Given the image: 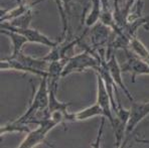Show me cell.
<instances>
[{
    "mask_svg": "<svg viewBox=\"0 0 149 148\" xmlns=\"http://www.w3.org/2000/svg\"><path fill=\"white\" fill-rule=\"evenodd\" d=\"M29 123H36L38 125V127L36 129L30 130L29 132H27V135L24 138V140L18 145L19 148H33L36 147L37 145H39L40 143H42L45 141L47 135L49 134V131H52L56 125H58V123L56 120L52 118L49 116V114L47 111V115L43 117L42 119H30L27 121L26 124Z\"/></svg>",
    "mask_w": 149,
    "mask_h": 148,
    "instance_id": "obj_1",
    "label": "cell"
},
{
    "mask_svg": "<svg viewBox=\"0 0 149 148\" xmlns=\"http://www.w3.org/2000/svg\"><path fill=\"white\" fill-rule=\"evenodd\" d=\"M101 63L102 60L99 56H96V53H93L91 51H85L82 54L68 58L65 66L63 67L62 77H67L72 73L84 72L87 69H94L95 71H98Z\"/></svg>",
    "mask_w": 149,
    "mask_h": 148,
    "instance_id": "obj_2",
    "label": "cell"
},
{
    "mask_svg": "<svg viewBox=\"0 0 149 148\" xmlns=\"http://www.w3.org/2000/svg\"><path fill=\"white\" fill-rule=\"evenodd\" d=\"M49 85H47V76H45V77L41 78V81L39 83V86L33 96V99H32L29 107L24 112V114L21 115L18 119H16V121L26 124L27 121L32 119V117L37 112H39V111H41V112L47 111V108H49Z\"/></svg>",
    "mask_w": 149,
    "mask_h": 148,
    "instance_id": "obj_3",
    "label": "cell"
},
{
    "mask_svg": "<svg viewBox=\"0 0 149 148\" xmlns=\"http://www.w3.org/2000/svg\"><path fill=\"white\" fill-rule=\"evenodd\" d=\"M127 60L121 66L122 73H130L132 75V82L135 83L136 78L141 75H149V64L138 56L134 51H129L125 49Z\"/></svg>",
    "mask_w": 149,
    "mask_h": 148,
    "instance_id": "obj_4",
    "label": "cell"
},
{
    "mask_svg": "<svg viewBox=\"0 0 149 148\" xmlns=\"http://www.w3.org/2000/svg\"><path fill=\"white\" fill-rule=\"evenodd\" d=\"M129 114H130V109H125L121 105L119 106L117 112L114 113V121L111 123V126L113 128V133L115 136L116 147L123 146V140L126 137V127Z\"/></svg>",
    "mask_w": 149,
    "mask_h": 148,
    "instance_id": "obj_5",
    "label": "cell"
},
{
    "mask_svg": "<svg viewBox=\"0 0 149 148\" xmlns=\"http://www.w3.org/2000/svg\"><path fill=\"white\" fill-rule=\"evenodd\" d=\"M1 28L2 29H7V30H12V31H16L21 33L22 35H24L27 40L28 42H32V43H39V44L45 45V47H49L50 49L56 47L58 44L56 41L50 40L49 38H47V35H45L43 33H41L40 31L33 28H16L10 26L7 22H1Z\"/></svg>",
    "mask_w": 149,
    "mask_h": 148,
    "instance_id": "obj_6",
    "label": "cell"
},
{
    "mask_svg": "<svg viewBox=\"0 0 149 148\" xmlns=\"http://www.w3.org/2000/svg\"><path fill=\"white\" fill-rule=\"evenodd\" d=\"M92 42H93L94 49H96V54L101 58V60H104L105 49L108 41H110V30L107 25L103 24L102 22L100 24L96 25L92 30Z\"/></svg>",
    "mask_w": 149,
    "mask_h": 148,
    "instance_id": "obj_7",
    "label": "cell"
},
{
    "mask_svg": "<svg viewBox=\"0 0 149 148\" xmlns=\"http://www.w3.org/2000/svg\"><path fill=\"white\" fill-rule=\"evenodd\" d=\"M98 80V96H97V103L101 106L103 110V117L108 119L109 122L112 123L114 121V114L112 110V102L111 98L108 94V91L106 89V85L101 77L100 74L96 73Z\"/></svg>",
    "mask_w": 149,
    "mask_h": 148,
    "instance_id": "obj_8",
    "label": "cell"
},
{
    "mask_svg": "<svg viewBox=\"0 0 149 148\" xmlns=\"http://www.w3.org/2000/svg\"><path fill=\"white\" fill-rule=\"evenodd\" d=\"M149 115V102L145 103H138V102H132V106L130 108V114L127 122L126 127V135L131 134L135 127L140 123L144 118Z\"/></svg>",
    "mask_w": 149,
    "mask_h": 148,
    "instance_id": "obj_9",
    "label": "cell"
},
{
    "mask_svg": "<svg viewBox=\"0 0 149 148\" xmlns=\"http://www.w3.org/2000/svg\"><path fill=\"white\" fill-rule=\"evenodd\" d=\"M0 69L1 71H5V69H13V71L17 72H22V73H27V74H32V75L39 76L40 78L47 76V71H42V69H37L30 67L26 65L22 64L21 62H19L16 58H3L0 62Z\"/></svg>",
    "mask_w": 149,
    "mask_h": 148,
    "instance_id": "obj_10",
    "label": "cell"
},
{
    "mask_svg": "<svg viewBox=\"0 0 149 148\" xmlns=\"http://www.w3.org/2000/svg\"><path fill=\"white\" fill-rule=\"evenodd\" d=\"M107 65H108L111 77L113 78L116 86L119 87V88L123 91V93L126 95V97L128 98L131 102H134V98H133L132 94L129 92V90L126 88L123 80H122V69H121V67H120L119 63H118L117 58H116L115 54H111L110 58L107 60Z\"/></svg>",
    "mask_w": 149,
    "mask_h": 148,
    "instance_id": "obj_11",
    "label": "cell"
},
{
    "mask_svg": "<svg viewBox=\"0 0 149 148\" xmlns=\"http://www.w3.org/2000/svg\"><path fill=\"white\" fill-rule=\"evenodd\" d=\"M68 58L49 62V67H47V76L49 90H52L54 92L58 91V80H60V78H62L63 67L65 66V63H67Z\"/></svg>",
    "mask_w": 149,
    "mask_h": 148,
    "instance_id": "obj_12",
    "label": "cell"
},
{
    "mask_svg": "<svg viewBox=\"0 0 149 148\" xmlns=\"http://www.w3.org/2000/svg\"><path fill=\"white\" fill-rule=\"evenodd\" d=\"M38 2L40 1H36L32 4H26L24 3V1H21V2H18V5L16 7L12 8L10 10H4L2 9L1 10V15H0V22H4V21H10L14 18H17V17L21 16L24 13L28 11V10L32 9L36 4H37Z\"/></svg>",
    "mask_w": 149,
    "mask_h": 148,
    "instance_id": "obj_13",
    "label": "cell"
},
{
    "mask_svg": "<svg viewBox=\"0 0 149 148\" xmlns=\"http://www.w3.org/2000/svg\"><path fill=\"white\" fill-rule=\"evenodd\" d=\"M2 34H5L6 36L10 38L12 42V54L11 56H9L10 58H13L21 53V49L22 47L25 44L26 42H28L27 40L24 35H22L21 33L19 32H16V31H12V30H7V29H2L0 30Z\"/></svg>",
    "mask_w": 149,
    "mask_h": 148,
    "instance_id": "obj_14",
    "label": "cell"
},
{
    "mask_svg": "<svg viewBox=\"0 0 149 148\" xmlns=\"http://www.w3.org/2000/svg\"><path fill=\"white\" fill-rule=\"evenodd\" d=\"M73 115H74V122L84 121V120H87V119L96 117V116L103 117V110L99 104L96 103V104H94V105L90 106V107L84 109V110L73 113Z\"/></svg>",
    "mask_w": 149,
    "mask_h": 148,
    "instance_id": "obj_15",
    "label": "cell"
},
{
    "mask_svg": "<svg viewBox=\"0 0 149 148\" xmlns=\"http://www.w3.org/2000/svg\"><path fill=\"white\" fill-rule=\"evenodd\" d=\"M102 13V1L101 0H92V9L87 14L85 23L88 27H91L98 22Z\"/></svg>",
    "mask_w": 149,
    "mask_h": 148,
    "instance_id": "obj_16",
    "label": "cell"
},
{
    "mask_svg": "<svg viewBox=\"0 0 149 148\" xmlns=\"http://www.w3.org/2000/svg\"><path fill=\"white\" fill-rule=\"evenodd\" d=\"M30 129L27 126V124L25 123H20V122L14 120L12 122L3 125L0 128V135L3 136L5 133H11V132H29Z\"/></svg>",
    "mask_w": 149,
    "mask_h": 148,
    "instance_id": "obj_17",
    "label": "cell"
},
{
    "mask_svg": "<svg viewBox=\"0 0 149 148\" xmlns=\"http://www.w3.org/2000/svg\"><path fill=\"white\" fill-rule=\"evenodd\" d=\"M70 103H63L60 102L56 98V92L49 90V108L47 112H56V111H68L67 108L69 107Z\"/></svg>",
    "mask_w": 149,
    "mask_h": 148,
    "instance_id": "obj_18",
    "label": "cell"
},
{
    "mask_svg": "<svg viewBox=\"0 0 149 148\" xmlns=\"http://www.w3.org/2000/svg\"><path fill=\"white\" fill-rule=\"evenodd\" d=\"M31 19H32V9H30L26 13L21 15V16L12 19L10 21H4V22H7L10 26L16 27V28H27L29 27Z\"/></svg>",
    "mask_w": 149,
    "mask_h": 148,
    "instance_id": "obj_19",
    "label": "cell"
},
{
    "mask_svg": "<svg viewBox=\"0 0 149 148\" xmlns=\"http://www.w3.org/2000/svg\"><path fill=\"white\" fill-rule=\"evenodd\" d=\"M136 1L137 0H127L124 8L122 9V14H123L124 18L126 19V22H127V17H128V15H129V11H130L131 8L134 6V4L136 3Z\"/></svg>",
    "mask_w": 149,
    "mask_h": 148,
    "instance_id": "obj_20",
    "label": "cell"
},
{
    "mask_svg": "<svg viewBox=\"0 0 149 148\" xmlns=\"http://www.w3.org/2000/svg\"><path fill=\"white\" fill-rule=\"evenodd\" d=\"M104 119H105V117H103V121H102V123H101V127H100V133H99V136H98V139H97V141H96L95 143H93L92 144V146L93 147H99L100 146V139H101V135H102V132H103V125H104Z\"/></svg>",
    "mask_w": 149,
    "mask_h": 148,
    "instance_id": "obj_21",
    "label": "cell"
},
{
    "mask_svg": "<svg viewBox=\"0 0 149 148\" xmlns=\"http://www.w3.org/2000/svg\"><path fill=\"white\" fill-rule=\"evenodd\" d=\"M142 60H144L146 63H148L149 64V51H146L145 53L143 54V56H141Z\"/></svg>",
    "mask_w": 149,
    "mask_h": 148,
    "instance_id": "obj_22",
    "label": "cell"
},
{
    "mask_svg": "<svg viewBox=\"0 0 149 148\" xmlns=\"http://www.w3.org/2000/svg\"><path fill=\"white\" fill-rule=\"evenodd\" d=\"M135 141L138 143H142V144H149V140L147 139H140V138H135Z\"/></svg>",
    "mask_w": 149,
    "mask_h": 148,
    "instance_id": "obj_23",
    "label": "cell"
}]
</instances>
